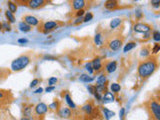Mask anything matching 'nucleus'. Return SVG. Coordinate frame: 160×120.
<instances>
[{"instance_id":"15","label":"nucleus","mask_w":160,"mask_h":120,"mask_svg":"<svg viewBox=\"0 0 160 120\" xmlns=\"http://www.w3.org/2000/svg\"><path fill=\"white\" fill-rule=\"evenodd\" d=\"M92 66H93V69L94 71H99V70L102 68V63H101V59L100 58H95L93 59L92 61Z\"/></svg>"},{"instance_id":"3","label":"nucleus","mask_w":160,"mask_h":120,"mask_svg":"<svg viewBox=\"0 0 160 120\" xmlns=\"http://www.w3.org/2000/svg\"><path fill=\"white\" fill-rule=\"evenodd\" d=\"M148 109L154 120H160V103L154 99L148 102Z\"/></svg>"},{"instance_id":"5","label":"nucleus","mask_w":160,"mask_h":120,"mask_svg":"<svg viewBox=\"0 0 160 120\" xmlns=\"http://www.w3.org/2000/svg\"><path fill=\"white\" fill-rule=\"evenodd\" d=\"M34 111H35V113H36L37 115H40V116L44 115V114L48 111V106L46 105L45 103L40 102L34 107Z\"/></svg>"},{"instance_id":"53","label":"nucleus","mask_w":160,"mask_h":120,"mask_svg":"<svg viewBox=\"0 0 160 120\" xmlns=\"http://www.w3.org/2000/svg\"><path fill=\"white\" fill-rule=\"evenodd\" d=\"M159 99H160V98H159Z\"/></svg>"},{"instance_id":"45","label":"nucleus","mask_w":160,"mask_h":120,"mask_svg":"<svg viewBox=\"0 0 160 120\" xmlns=\"http://www.w3.org/2000/svg\"><path fill=\"white\" fill-rule=\"evenodd\" d=\"M82 21H83V18H82V17H77L75 19V21L73 22V24H79V23H81Z\"/></svg>"},{"instance_id":"4","label":"nucleus","mask_w":160,"mask_h":120,"mask_svg":"<svg viewBox=\"0 0 160 120\" xmlns=\"http://www.w3.org/2000/svg\"><path fill=\"white\" fill-rule=\"evenodd\" d=\"M133 30L136 32V33L145 34V33H149L150 30H151V27H150V25H148V24H146V23L139 22V23L134 24Z\"/></svg>"},{"instance_id":"44","label":"nucleus","mask_w":160,"mask_h":120,"mask_svg":"<svg viewBox=\"0 0 160 120\" xmlns=\"http://www.w3.org/2000/svg\"><path fill=\"white\" fill-rule=\"evenodd\" d=\"M27 42H28V40L26 38H19L18 39V43H20V44H25Z\"/></svg>"},{"instance_id":"20","label":"nucleus","mask_w":160,"mask_h":120,"mask_svg":"<svg viewBox=\"0 0 160 120\" xmlns=\"http://www.w3.org/2000/svg\"><path fill=\"white\" fill-rule=\"evenodd\" d=\"M102 111H103V114H104V117H105L106 120H110L112 118L113 116L115 115V112H113V111L109 110L108 108H102Z\"/></svg>"},{"instance_id":"29","label":"nucleus","mask_w":160,"mask_h":120,"mask_svg":"<svg viewBox=\"0 0 160 120\" xmlns=\"http://www.w3.org/2000/svg\"><path fill=\"white\" fill-rule=\"evenodd\" d=\"M150 54V50L149 48L147 47H143L141 50H140V56L141 57H147Z\"/></svg>"},{"instance_id":"38","label":"nucleus","mask_w":160,"mask_h":120,"mask_svg":"<svg viewBox=\"0 0 160 120\" xmlns=\"http://www.w3.org/2000/svg\"><path fill=\"white\" fill-rule=\"evenodd\" d=\"M38 83H39V79H37V78L33 79V80L31 81V83H30V88H34Z\"/></svg>"},{"instance_id":"42","label":"nucleus","mask_w":160,"mask_h":120,"mask_svg":"<svg viewBox=\"0 0 160 120\" xmlns=\"http://www.w3.org/2000/svg\"><path fill=\"white\" fill-rule=\"evenodd\" d=\"M85 14V11H84V9H81V10H78L76 13V16L77 17H82Z\"/></svg>"},{"instance_id":"7","label":"nucleus","mask_w":160,"mask_h":120,"mask_svg":"<svg viewBox=\"0 0 160 120\" xmlns=\"http://www.w3.org/2000/svg\"><path fill=\"white\" fill-rule=\"evenodd\" d=\"M23 20H24V22L27 23L28 25L30 26H37L38 24H39V20L36 18V17H34V16H32V15H25L23 17Z\"/></svg>"},{"instance_id":"34","label":"nucleus","mask_w":160,"mask_h":120,"mask_svg":"<svg viewBox=\"0 0 160 120\" xmlns=\"http://www.w3.org/2000/svg\"><path fill=\"white\" fill-rule=\"evenodd\" d=\"M58 106H59V103L57 101H53L51 103V104L48 105V109H50V110H57L58 109Z\"/></svg>"},{"instance_id":"6","label":"nucleus","mask_w":160,"mask_h":120,"mask_svg":"<svg viewBox=\"0 0 160 120\" xmlns=\"http://www.w3.org/2000/svg\"><path fill=\"white\" fill-rule=\"evenodd\" d=\"M121 45H122V40L119 39V38H115V39L110 40L109 43H108L109 48L111 49V50H113V51L119 50Z\"/></svg>"},{"instance_id":"8","label":"nucleus","mask_w":160,"mask_h":120,"mask_svg":"<svg viewBox=\"0 0 160 120\" xmlns=\"http://www.w3.org/2000/svg\"><path fill=\"white\" fill-rule=\"evenodd\" d=\"M46 1L45 0H29L28 2H27V5L32 8V9H36V8H39L41 6H43V5H45Z\"/></svg>"},{"instance_id":"11","label":"nucleus","mask_w":160,"mask_h":120,"mask_svg":"<svg viewBox=\"0 0 160 120\" xmlns=\"http://www.w3.org/2000/svg\"><path fill=\"white\" fill-rule=\"evenodd\" d=\"M85 5H86V2H85L84 0H73L72 1L73 9L77 10V11H78V10L83 9Z\"/></svg>"},{"instance_id":"12","label":"nucleus","mask_w":160,"mask_h":120,"mask_svg":"<svg viewBox=\"0 0 160 120\" xmlns=\"http://www.w3.org/2000/svg\"><path fill=\"white\" fill-rule=\"evenodd\" d=\"M117 69V62L116 61H110L106 64L105 70L107 73H113L115 72Z\"/></svg>"},{"instance_id":"9","label":"nucleus","mask_w":160,"mask_h":120,"mask_svg":"<svg viewBox=\"0 0 160 120\" xmlns=\"http://www.w3.org/2000/svg\"><path fill=\"white\" fill-rule=\"evenodd\" d=\"M57 26H58V23L56 21H47V22L43 24V29L45 31V33H47V32L51 31V30L56 29Z\"/></svg>"},{"instance_id":"17","label":"nucleus","mask_w":160,"mask_h":120,"mask_svg":"<svg viewBox=\"0 0 160 120\" xmlns=\"http://www.w3.org/2000/svg\"><path fill=\"white\" fill-rule=\"evenodd\" d=\"M18 28L22 32H28V31L31 30L32 27L30 26V25H28L27 23H25L24 21H21V22L19 23V25H18Z\"/></svg>"},{"instance_id":"35","label":"nucleus","mask_w":160,"mask_h":120,"mask_svg":"<svg viewBox=\"0 0 160 120\" xmlns=\"http://www.w3.org/2000/svg\"><path fill=\"white\" fill-rule=\"evenodd\" d=\"M57 82H58V79H57L56 77H50L48 79V85L49 86H54Z\"/></svg>"},{"instance_id":"1","label":"nucleus","mask_w":160,"mask_h":120,"mask_svg":"<svg viewBox=\"0 0 160 120\" xmlns=\"http://www.w3.org/2000/svg\"><path fill=\"white\" fill-rule=\"evenodd\" d=\"M157 66H158V64H157L155 58H149L147 60H144V61L140 62V64L138 65V69H137L138 75L143 79L148 78L155 72Z\"/></svg>"},{"instance_id":"30","label":"nucleus","mask_w":160,"mask_h":120,"mask_svg":"<svg viewBox=\"0 0 160 120\" xmlns=\"http://www.w3.org/2000/svg\"><path fill=\"white\" fill-rule=\"evenodd\" d=\"M32 106H27L24 108V116L26 117H31L32 116Z\"/></svg>"},{"instance_id":"48","label":"nucleus","mask_w":160,"mask_h":120,"mask_svg":"<svg viewBox=\"0 0 160 120\" xmlns=\"http://www.w3.org/2000/svg\"><path fill=\"white\" fill-rule=\"evenodd\" d=\"M4 97H5V94H4V92H3V91H1V90H0V99H3Z\"/></svg>"},{"instance_id":"26","label":"nucleus","mask_w":160,"mask_h":120,"mask_svg":"<svg viewBox=\"0 0 160 120\" xmlns=\"http://www.w3.org/2000/svg\"><path fill=\"white\" fill-rule=\"evenodd\" d=\"M5 15H6L9 23H14L15 22V17H14V14H13L12 12H10L9 10H7V11L5 12Z\"/></svg>"},{"instance_id":"25","label":"nucleus","mask_w":160,"mask_h":120,"mask_svg":"<svg viewBox=\"0 0 160 120\" xmlns=\"http://www.w3.org/2000/svg\"><path fill=\"white\" fill-rule=\"evenodd\" d=\"M135 46H136V43L135 42H128L127 44H126L125 46H124V48H123V51L125 53H127L128 51H130V50H132Z\"/></svg>"},{"instance_id":"43","label":"nucleus","mask_w":160,"mask_h":120,"mask_svg":"<svg viewBox=\"0 0 160 120\" xmlns=\"http://www.w3.org/2000/svg\"><path fill=\"white\" fill-rule=\"evenodd\" d=\"M119 116H120L121 120H123L124 116H125V109H124V108H121V109H120V112H119Z\"/></svg>"},{"instance_id":"24","label":"nucleus","mask_w":160,"mask_h":120,"mask_svg":"<svg viewBox=\"0 0 160 120\" xmlns=\"http://www.w3.org/2000/svg\"><path fill=\"white\" fill-rule=\"evenodd\" d=\"M110 89H111L112 93H118L121 90V86L120 84L118 83H112L111 85H110Z\"/></svg>"},{"instance_id":"37","label":"nucleus","mask_w":160,"mask_h":120,"mask_svg":"<svg viewBox=\"0 0 160 120\" xmlns=\"http://www.w3.org/2000/svg\"><path fill=\"white\" fill-rule=\"evenodd\" d=\"M159 51H160V44H155L152 48V53L156 54V53H158Z\"/></svg>"},{"instance_id":"14","label":"nucleus","mask_w":160,"mask_h":120,"mask_svg":"<svg viewBox=\"0 0 160 120\" xmlns=\"http://www.w3.org/2000/svg\"><path fill=\"white\" fill-rule=\"evenodd\" d=\"M64 99H65V102L67 103V105L69 106V108H72V109H75L76 108L75 103L73 102L72 97L70 96L69 93H67V92H66L65 95H64Z\"/></svg>"},{"instance_id":"16","label":"nucleus","mask_w":160,"mask_h":120,"mask_svg":"<svg viewBox=\"0 0 160 120\" xmlns=\"http://www.w3.org/2000/svg\"><path fill=\"white\" fill-rule=\"evenodd\" d=\"M81 109H82L83 112H85L87 114V115H90V114L93 112V109H94V107H93V105L91 104V103H86V104H84L83 106H82Z\"/></svg>"},{"instance_id":"27","label":"nucleus","mask_w":160,"mask_h":120,"mask_svg":"<svg viewBox=\"0 0 160 120\" xmlns=\"http://www.w3.org/2000/svg\"><path fill=\"white\" fill-rule=\"evenodd\" d=\"M7 4H8V8H9V11L12 12L13 14H14V13L17 11V5H16L14 2H12V1H9Z\"/></svg>"},{"instance_id":"46","label":"nucleus","mask_w":160,"mask_h":120,"mask_svg":"<svg viewBox=\"0 0 160 120\" xmlns=\"http://www.w3.org/2000/svg\"><path fill=\"white\" fill-rule=\"evenodd\" d=\"M135 15H136V18H138V19H140L142 17V13H141L140 10H137L136 13H135Z\"/></svg>"},{"instance_id":"23","label":"nucleus","mask_w":160,"mask_h":120,"mask_svg":"<svg viewBox=\"0 0 160 120\" xmlns=\"http://www.w3.org/2000/svg\"><path fill=\"white\" fill-rule=\"evenodd\" d=\"M94 42L96 45L101 46L103 44V40H102V34L101 33H96L94 36Z\"/></svg>"},{"instance_id":"51","label":"nucleus","mask_w":160,"mask_h":120,"mask_svg":"<svg viewBox=\"0 0 160 120\" xmlns=\"http://www.w3.org/2000/svg\"><path fill=\"white\" fill-rule=\"evenodd\" d=\"M144 36H143V38H145V39H147V38H149L150 37V32L149 33H145V34H143Z\"/></svg>"},{"instance_id":"19","label":"nucleus","mask_w":160,"mask_h":120,"mask_svg":"<svg viewBox=\"0 0 160 120\" xmlns=\"http://www.w3.org/2000/svg\"><path fill=\"white\" fill-rule=\"evenodd\" d=\"M94 77L93 76H89L88 74H82L81 76L79 77V80L82 81V82H85V83H90L92 81H94Z\"/></svg>"},{"instance_id":"31","label":"nucleus","mask_w":160,"mask_h":120,"mask_svg":"<svg viewBox=\"0 0 160 120\" xmlns=\"http://www.w3.org/2000/svg\"><path fill=\"white\" fill-rule=\"evenodd\" d=\"M85 69L87 70L89 74H93L94 69H93V66H92V62H88V63L85 64Z\"/></svg>"},{"instance_id":"52","label":"nucleus","mask_w":160,"mask_h":120,"mask_svg":"<svg viewBox=\"0 0 160 120\" xmlns=\"http://www.w3.org/2000/svg\"><path fill=\"white\" fill-rule=\"evenodd\" d=\"M2 29V23H0V30Z\"/></svg>"},{"instance_id":"49","label":"nucleus","mask_w":160,"mask_h":120,"mask_svg":"<svg viewBox=\"0 0 160 120\" xmlns=\"http://www.w3.org/2000/svg\"><path fill=\"white\" fill-rule=\"evenodd\" d=\"M20 120H33L31 117H26V116H23Z\"/></svg>"},{"instance_id":"2","label":"nucleus","mask_w":160,"mask_h":120,"mask_svg":"<svg viewBox=\"0 0 160 120\" xmlns=\"http://www.w3.org/2000/svg\"><path fill=\"white\" fill-rule=\"evenodd\" d=\"M29 63H30L29 56L21 55L12 61V63H11V70L12 71H20V70L24 69L25 67L28 66Z\"/></svg>"},{"instance_id":"40","label":"nucleus","mask_w":160,"mask_h":120,"mask_svg":"<svg viewBox=\"0 0 160 120\" xmlns=\"http://www.w3.org/2000/svg\"><path fill=\"white\" fill-rule=\"evenodd\" d=\"M2 28H4L5 30H7V31H10V30H11L10 24L8 23V22H4V23H2Z\"/></svg>"},{"instance_id":"22","label":"nucleus","mask_w":160,"mask_h":120,"mask_svg":"<svg viewBox=\"0 0 160 120\" xmlns=\"http://www.w3.org/2000/svg\"><path fill=\"white\" fill-rule=\"evenodd\" d=\"M106 81H107L106 76L103 75V74L98 76L97 79H96V83H97V85H105Z\"/></svg>"},{"instance_id":"33","label":"nucleus","mask_w":160,"mask_h":120,"mask_svg":"<svg viewBox=\"0 0 160 120\" xmlns=\"http://www.w3.org/2000/svg\"><path fill=\"white\" fill-rule=\"evenodd\" d=\"M92 19H93V14L91 12H87L83 17V22H88V21H91Z\"/></svg>"},{"instance_id":"32","label":"nucleus","mask_w":160,"mask_h":120,"mask_svg":"<svg viewBox=\"0 0 160 120\" xmlns=\"http://www.w3.org/2000/svg\"><path fill=\"white\" fill-rule=\"evenodd\" d=\"M152 38L154 41L156 42H160V32L157 31V30H155V31H153L152 33Z\"/></svg>"},{"instance_id":"21","label":"nucleus","mask_w":160,"mask_h":120,"mask_svg":"<svg viewBox=\"0 0 160 120\" xmlns=\"http://www.w3.org/2000/svg\"><path fill=\"white\" fill-rule=\"evenodd\" d=\"M121 19L120 18H114V19H112L111 21H110V28L111 29H115V28H117L118 26L121 24Z\"/></svg>"},{"instance_id":"18","label":"nucleus","mask_w":160,"mask_h":120,"mask_svg":"<svg viewBox=\"0 0 160 120\" xmlns=\"http://www.w3.org/2000/svg\"><path fill=\"white\" fill-rule=\"evenodd\" d=\"M116 7H118V2L115 1V0H110V1H106L105 2V8H106V9L112 10V9H115Z\"/></svg>"},{"instance_id":"13","label":"nucleus","mask_w":160,"mask_h":120,"mask_svg":"<svg viewBox=\"0 0 160 120\" xmlns=\"http://www.w3.org/2000/svg\"><path fill=\"white\" fill-rule=\"evenodd\" d=\"M115 100V97L113 95L112 92H109V91H106L105 93L103 94L102 96V101L104 103H109V102H113Z\"/></svg>"},{"instance_id":"47","label":"nucleus","mask_w":160,"mask_h":120,"mask_svg":"<svg viewBox=\"0 0 160 120\" xmlns=\"http://www.w3.org/2000/svg\"><path fill=\"white\" fill-rule=\"evenodd\" d=\"M43 92V88H41V87H39V88H37L36 90L34 91L35 94H39V93H42Z\"/></svg>"},{"instance_id":"39","label":"nucleus","mask_w":160,"mask_h":120,"mask_svg":"<svg viewBox=\"0 0 160 120\" xmlns=\"http://www.w3.org/2000/svg\"><path fill=\"white\" fill-rule=\"evenodd\" d=\"M87 89L89 91V93L94 94V92L96 91V86H92V85H87Z\"/></svg>"},{"instance_id":"36","label":"nucleus","mask_w":160,"mask_h":120,"mask_svg":"<svg viewBox=\"0 0 160 120\" xmlns=\"http://www.w3.org/2000/svg\"><path fill=\"white\" fill-rule=\"evenodd\" d=\"M150 3H151V5H152L154 8L160 7V0H152V1H151Z\"/></svg>"},{"instance_id":"41","label":"nucleus","mask_w":160,"mask_h":120,"mask_svg":"<svg viewBox=\"0 0 160 120\" xmlns=\"http://www.w3.org/2000/svg\"><path fill=\"white\" fill-rule=\"evenodd\" d=\"M55 90V86H47L45 88V91L47 92V93H50V92L54 91Z\"/></svg>"},{"instance_id":"28","label":"nucleus","mask_w":160,"mask_h":120,"mask_svg":"<svg viewBox=\"0 0 160 120\" xmlns=\"http://www.w3.org/2000/svg\"><path fill=\"white\" fill-rule=\"evenodd\" d=\"M107 91L106 89V85H96V92L99 94H102V93H105Z\"/></svg>"},{"instance_id":"50","label":"nucleus","mask_w":160,"mask_h":120,"mask_svg":"<svg viewBox=\"0 0 160 120\" xmlns=\"http://www.w3.org/2000/svg\"><path fill=\"white\" fill-rule=\"evenodd\" d=\"M44 59H52V60H56L55 57H51V56H44Z\"/></svg>"},{"instance_id":"10","label":"nucleus","mask_w":160,"mask_h":120,"mask_svg":"<svg viewBox=\"0 0 160 120\" xmlns=\"http://www.w3.org/2000/svg\"><path fill=\"white\" fill-rule=\"evenodd\" d=\"M58 115L61 117V118L67 119V118H70L71 115H72V111L68 107H62L60 108V110L58 111Z\"/></svg>"}]
</instances>
